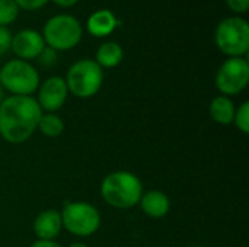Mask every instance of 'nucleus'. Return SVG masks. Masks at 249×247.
<instances>
[{"instance_id":"f257e3e1","label":"nucleus","mask_w":249,"mask_h":247,"mask_svg":"<svg viewBox=\"0 0 249 247\" xmlns=\"http://www.w3.org/2000/svg\"><path fill=\"white\" fill-rule=\"evenodd\" d=\"M42 114L34 96H6L0 102V137L9 144L28 141L38 130Z\"/></svg>"},{"instance_id":"f03ea898","label":"nucleus","mask_w":249,"mask_h":247,"mask_svg":"<svg viewBox=\"0 0 249 247\" xmlns=\"http://www.w3.org/2000/svg\"><path fill=\"white\" fill-rule=\"evenodd\" d=\"M101 195L109 207L128 210L139 205L143 195V183L133 172L117 170L104 178L101 183Z\"/></svg>"},{"instance_id":"7ed1b4c3","label":"nucleus","mask_w":249,"mask_h":247,"mask_svg":"<svg viewBox=\"0 0 249 247\" xmlns=\"http://www.w3.org/2000/svg\"><path fill=\"white\" fill-rule=\"evenodd\" d=\"M47 47L58 51H69L79 45L83 38V25L70 13H57L47 19L41 32Z\"/></svg>"},{"instance_id":"20e7f679","label":"nucleus","mask_w":249,"mask_h":247,"mask_svg":"<svg viewBox=\"0 0 249 247\" xmlns=\"http://www.w3.org/2000/svg\"><path fill=\"white\" fill-rule=\"evenodd\" d=\"M104 68L92 58L74 61L64 77L69 93L79 99H89L98 95L104 84Z\"/></svg>"},{"instance_id":"39448f33","label":"nucleus","mask_w":249,"mask_h":247,"mask_svg":"<svg viewBox=\"0 0 249 247\" xmlns=\"http://www.w3.org/2000/svg\"><path fill=\"white\" fill-rule=\"evenodd\" d=\"M214 44L226 57H245L249 51V23L242 16H229L219 22Z\"/></svg>"},{"instance_id":"423d86ee","label":"nucleus","mask_w":249,"mask_h":247,"mask_svg":"<svg viewBox=\"0 0 249 247\" xmlns=\"http://www.w3.org/2000/svg\"><path fill=\"white\" fill-rule=\"evenodd\" d=\"M39 83V73L29 61L13 58L0 68V86L10 95L32 96Z\"/></svg>"},{"instance_id":"0eeeda50","label":"nucleus","mask_w":249,"mask_h":247,"mask_svg":"<svg viewBox=\"0 0 249 247\" xmlns=\"http://www.w3.org/2000/svg\"><path fill=\"white\" fill-rule=\"evenodd\" d=\"M60 214L63 229L77 237H89L101 227V214L89 202H66Z\"/></svg>"},{"instance_id":"6e6552de","label":"nucleus","mask_w":249,"mask_h":247,"mask_svg":"<svg viewBox=\"0 0 249 247\" xmlns=\"http://www.w3.org/2000/svg\"><path fill=\"white\" fill-rule=\"evenodd\" d=\"M249 83V63L245 57H228L219 67L214 84L223 96L242 93Z\"/></svg>"},{"instance_id":"1a4fd4ad","label":"nucleus","mask_w":249,"mask_h":247,"mask_svg":"<svg viewBox=\"0 0 249 247\" xmlns=\"http://www.w3.org/2000/svg\"><path fill=\"white\" fill-rule=\"evenodd\" d=\"M69 96V89L66 84L64 77L61 76H51L39 83L36 90V102L42 112H57L60 111Z\"/></svg>"},{"instance_id":"9d476101","label":"nucleus","mask_w":249,"mask_h":247,"mask_svg":"<svg viewBox=\"0 0 249 247\" xmlns=\"http://www.w3.org/2000/svg\"><path fill=\"white\" fill-rule=\"evenodd\" d=\"M44 48H45L44 38L41 32L36 29L25 28L18 31L15 35H12L10 51L15 54V58L23 61L36 60Z\"/></svg>"},{"instance_id":"9b49d317","label":"nucleus","mask_w":249,"mask_h":247,"mask_svg":"<svg viewBox=\"0 0 249 247\" xmlns=\"http://www.w3.org/2000/svg\"><path fill=\"white\" fill-rule=\"evenodd\" d=\"M121 25L120 19L109 9H98L92 12L86 20V31L95 38H107Z\"/></svg>"},{"instance_id":"f8f14e48","label":"nucleus","mask_w":249,"mask_h":247,"mask_svg":"<svg viewBox=\"0 0 249 247\" xmlns=\"http://www.w3.org/2000/svg\"><path fill=\"white\" fill-rule=\"evenodd\" d=\"M61 230V214L54 208L39 213L34 220V233L36 236V240H55Z\"/></svg>"},{"instance_id":"ddd939ff","label":"nucleus","mask_w":249,"mask_h":247,"mask_svg":"<svg viewBox=\"0 0 249 247\" xmlns=\"http://www.w3.org/2000/svg\"><path fill=\"white\" fill-rule=\"evenodd\" d=\"M139 205L147 217L158 220V218H163L168 215L171 210V199L165 192L152 189V191L143 192L139 201Z\"/></svg>"},{"instance_id":"4468645a","label":"nucleus","mask_w":249,"mask_h":247,"mask_svg":"<svg viewBox=\"0 0 249 247\" xmlns=\"http://www.w3.org/2000/svg\"><path fill=\"white\" fill-rule=\"evenodd\" d=\"M235 111H236V106H235L233 100L228 96H223V95L213 98L210 105H209L210 118L220 125L233 124Z\"/></svg>"},{"instance_id":"2eb2a0df","label":"nucleus","mask_w":249,"mask_h":247,"mask_svg":"<svg viewBox=\"0 0 249 247\" xmlns=\"http://www.w3.org/2000/svg\"><path fill=\"white\" fill-rule=\"evenodd\" d=\"M123 58H124V49L115 41L102 42L95 52V61L102 68H115L117 66H120Z\"/></svg>"},{"instance_id":"dca6fc26","label":"nucleus","mask_w":249,"mask_h":247,"mask_svg":"<svg viewBox=\"0 0 249 247\" xmlns=\"http://www.w3.org/2000/svg\"><path fill=\"white\" fill-rule=\"evenodd\" d=\"M38 130L42 135L48 138H55L60 137L64 131V121L61 116H58L54 112H45L42 114L39 122H38Z\"/></svg>"},{"instance_id":"f3484780","label":"nucleus","mask_w":249,"mask_h":247,"mask_svg":"<svg viewBox=\"0 0 249 247\" xmlns=\"http://www.w3.org/2000/svg\"><path fill=\"white\" fill-rule=\"evenodd\" d=\"M19 7L13 0H0V26L12 25L19 16Z\"/></svg>"},{"instance_id":"a211bd4d","label":"nucleus","mask_w":249,"mask_h":247,"mask_svg":"<svg viewBox=\"0 0 249 247\" xmlns=\"http://www.w3.org/2000/svg\"><path fill=\"white\" fill-rule=\"evenodd\" d=\"M233 124L236 125V128L244 132L249 134V102L245 100L242 102L236 111H235V116H233Z\"/></svg>"},{"instance_id":"6ab92c4d","label":"nucleus","mask_w":249,"mask_h":247,"mask_svg":"<svg viewBox=\"0 0 249 247\" xmlns=\"http://www.w3.org/2000/svg\"><path fill=\"white\" fill-rule=\"evenodd\" d=\"M57 58H58L57 51L45 45V48L42 49V52L38 55L36 60H38V63H39L41 66H44V67H54V66L57 64Z\"/></svg>"},{"instance_id":"aec40b11","label":"nucleus","mask_w":249,"mask_h":247,"mask_svg":"<svg viewBox=\"0 0 249 247\" xmlns=\"http://www.w3.org/2000/svg\"><path fill=\"white\" fill-rule=\"evenodd\" d=\"M19 10H26V12H35L42 9L50 0H13Z\"/></svg>"},{"instance_id":"412c9836","label":"nucleus","mask_w":249,"mask_h":247,"mask_svg":"<svg viewBox=\"0 0 249 247\" xmlns=\"http://www.w3.org/2000/svg\"><path fill=\"white\" fill-rule=\"evenodd\" d=\"M12 32L6 26H0V57L10 51Z\"/></svg>"},{"instance_id":"4be33fe9","label":"nucleus","mask_w":249,"mask_h":247,"mask_svg":"<svg viewBox=\"0 0 249 247\" xmlns=\"http://www.w3.org/2000/svg\"><path fill=\"white\" fill-rule=\"evenodd\" d=\"M226 4L233 13H236V16H241L249 10V0H226Z\"/></svg>"},{"instance_id":"5701e85b","label":"nucleus","mask_w":249,"mask_h":247,"mask_svg":"<svg viewBox=\"0 0 249 247\" xmlns=\"http://www.w3.org/2000/svg\"><path fill=\"white\" fill-rule=\"evenodd\" d=\"M31 247H63L55 240H35Z\"/></svg>"},{"instance_id":"b1692460","label":"nucleus","mask_w":249,"mask_h":247,"mask_svg":"<svg viewBox=\"0 0 249 247\" xmlns=\"http://www.w3.org/2000/svg\"><path fill=\"white\" fill-rule=\"evenodd\" d=\"M55 6L63 7V9H70L79 3V0H51Z\"/></svg>"},{"instance_id":"393cba45","label":"nucleus","mask_w":249,"mask_h":247,"mask_svg":"<svg viewBox=\"0 0 249 247\" xmlns=\"http://www.w3.org/2000/svg\"><path fill=\"white\" fill-rule=\"evenodd\" d=\"M69 247H89L88 245H85V243H80V242H77V243H71Z\"/></svg>"},{"instance_id":"a878e982","label":"nucleus","mask_w":249,"mask_h":247,"mask_svg":"<svg viewBox=\"0 0 249 247\" xmlns=\"http://www.w3.org/2000/svg\"><path fill=\"white\" fill-rule=\"evenodd\" d=\"M4 98H6V96H4V89H3V87L0 86V102H1V100H3Z\"/></svg>"},{"instance_id":"bb28decb","label":"nucleus","mask_w":249,"mask_h":247,"mask_svg":"<svg viewBox=\"0 0 249 247\" xmlns=\"http://www.w3.org/2000/svg\"><path fill=\"white\" fill-rule=\"evenodd\" d=\"M191 247H203V246H191Z\"/></svg>"}]
</instances>
